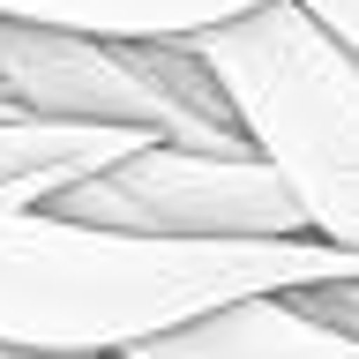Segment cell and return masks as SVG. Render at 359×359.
I'll use <instances>...</instances> for the list:
<instances>
[{
    "label": "cell",
    "mask_w": 359,
    "mask_h": 359,
    "mask_svg": "<svg viewBox=\"0 0 359 359\" xmlns=\"http://www.w3.org/2000/svg\"><path fill=\"white\" fill-rule=\"evenodd\" d=\"M359 277L322 240H135L53 210H0V352H128L255 292Z\"/></svg>",
    "instance_id": "cell-1"
},
{
    "label": "cell",
    "mask_w": 359,
    "mask_h": 359,
    "mask_svg": "<svg viewBox=\"0 0 359 359\" xmlns=\"http://www.w3.org/2000/svg\"><path fill=\"white\" fill-rule=\"evenodd\" d=\"M187 45L224 90L247 150L299 202L307 232L359 255V60L299 0H269Z\"/></svg>",
    "instance_id": "cell-2"
},
{
    "label": "cell",
    "mask_w": 359,
    "mask_h": 359,
    "mask_svg": "<svg viewBox=\"0 0 359 359\" xmlns=\"http://www.w3.org/2000/svg\"><path fill=\"white\" fill-rule=\"evenodd\" d=\"M0 105L22 120H90L187 150H247L195 45H112L45 22H0Z\"/></svg>",
    "instance_id": "cell-3"
},
{
    "label": "cell",
    "mask_w": 359,
    "mask_h": 359,
    "mask_svg": "<svg viewBox=\"0 0 359 359\" xmlns=\"http://www.w3.org/2000/svg\"><path fill=\"white\" fill-rule=\"evenodd\" d=\"M53 217L135 240H314L299 202L255 150H187V142H142L97 180L67 187Z\"/></svg>",
    "instance_id": "cell-4"
},
{
    "label": "cell",
    "mask_w": 359,
    "mask_h": 359,
    "mask_svg": "<svg viewBox=\"0 0 359 359\" xmlns=\"http://www.w3.org/2000/svg\"><path fill=\"white\" fill-rule=\"evenodd\" d=\"M112 359H359V337L307 314L299 292H255V299L210 307L165 337H142Z\"/></svg>",
    "instance_id": "cell-5"
},
{
    "label": "cell",
    "mask_w": 359,
    "mask_h": 359,
    "mask_svg": "<svg viewBox=\"0 0 359 359\" xmlns=\"http://www.w3.org/2000/svg\"><path fill=\"white\" fill-rule=\"evenodd\" d=\"M150 135L90 128V120H0V210H53L67 187L135 157Z\"/></svg>",
    "instance_id": "cell-6"
},
{
    "label": "cell",
    "mask_w": 359,
    "mask_h": 359,
    "mask_svg": "<svg viewBox=\"0 0 359 359\" xmlns=\"http://www.w3.org/2000/svg\"><path fill=\"white\" fill-rule=\"evenodd\" d=\"M255 8L269 0H0V22H45V30H83L112 45H187Z\"/></svg>",
    "instance_id": "cell-7"
},
{
    "label": "cell",
    "mask_w": 359,
    "mask_h": 359,
    "mask_svg": "<svg viewBox=\"0 0 359 359\" xmlns=\"http://www.w3.org/2000/svg\"><path fill=\"white\" fill-rule=\"evenodd\" d=\"M299 8H307V15L322 22V30H330V38L344 45L352 60H359V0H299Z\"/></svg>",
    "instance_id": "cell-8"
},
{
    "label": "cell",
    "mask_w": 359,
    "mask_h": 359,
    "mask_svg": "<svg viewBox=\"0 0 359 359\" xmlns=\"http://www.w3.org/2000/svg\"><path fill=\"white\" fill-rule=\"evenodd\" d=\"M0 359H112V352H0Z\"/></svg>",
    "instance_id": "cell-9"
},
{
    "label": "cell",
    "mask_w": 359,
    "mask_h": 359,
    "mask_svg": "<svg viewBox=\"0 0 359 359\" xmlns=\"http://www.w3.org/2000/svg\"><path fill=\"white\" fill-rule=\"evenodd\" d=\"M0 120H15V112H8V105H0Z\"/></svg>",
    "instance_id": "cell-10"
}]
</instances>
